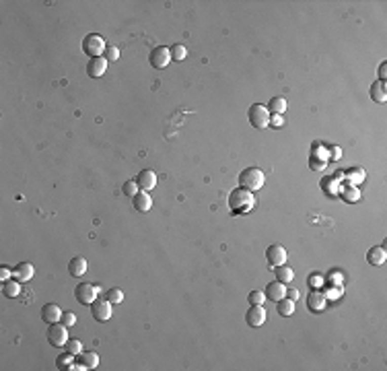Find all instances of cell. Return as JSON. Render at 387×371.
I'll return each mask as SVG.
<instances>
[{
	"mask_svg": "<svg viewBox=\"0 0 387 371\" xmlns=\"http://www.w3.org/2000/svg\"><path fill=\"white\" fill-rule=\"evenodd\" d=\"M255 204V198H253V192L245 190V188H235L231 194H229V208L235 216L239 214H247Z\"/></svg>",
	"mask_w": 387,
	"mask_h": 371,
	"instance_id": "obj_1",
	"label": "cell"
},
{
	"mask_svg": "<svg viewBox=\"0 0 387 371\" xmlns=\"http://www.w3.org/2000/svg\"><path fill=\"white\" fill-rule=\"evenodd\" d=\"M264 183H266V175L260 167H247L239 173V188L255 192V190L264 188Z\"/></svg>",
	"mask_w": 387,
	"mask_h": 371,
	"instance_id": "obj_2",
	"label": "cell"
},
{
	"mask_svg": "<svg viewBox=\"0 0 387 371\" xmlns=\"http://www.w3.org/2000/svg\"><path fill=\"white\" fill-rule=\"evenodd\" d=\"M270 112L266 105H260V103H253L247 112V118L251 122V126L257 128V130H264L266 126H270Z\"/></svg>",
	"mask_w": 387,
	"mask_h": 371,
	"instance_id": "obj_3",
	"label": "cell"
},
{
	"mask_svg": "<svg viewBox=\"0 0 387 371\" xmlns=\"http://www.w3.org/2000/svg\"><path fill=\"white\" fill-rule=\"evenodd\" d=\"M107 50L105 46V40L101 35H97V33H89L85 40H83V52L89 56V58H99L103 56Z\"/></svg>",
	"mask_w": 387,
	"mask_h": 371,
	"instance_id": "obj_4",
	"label": "cell"
},
{
	"mask_svg": "<svg viewBox=\"0 0 387 371\" xmlns=\"http://www.w3.org/2000/svg\"><path fill=\"white\" fill-rule=\"evenodd\" d=\"M46 336H48V343H50L52 347H56V349H62L64 345L68 343V328L64 326L62 322L50 324V326H48V332H46Z\"/></svg>",
	"mask_w": 387,
	"mask_h": 371,
	"instance_id": "obj_5",
	"label": "cell"
},
{
	"mask_svg": "<svg viewBox=\"0 0 387 371\" xmlns=\"http://www.w3.org/2000/svg\"><path fill=\"white\" fill-rule=\"evenodd\" d=\"M111 301L105 297V299H99L97 297L93 303H91V314H93V318L97 320V322H107V320H111V316H113V312H111Z\"/></svg>",
	"mask_w": 387,
	"mask_h": 371,
	"instance_id": "obj_6",
	"label": "cell"
},
{
	"mask_svg": "<svg viewBox=\"0 0 387 371\" xmlns=\"http://www.w3.org/2000/svg\"><path fill=\"white\" fill-rule=\"evenodd\" d=\"M148 60H150V66L157 68V70H163L169 66V62L173 60L171 58V50L165 48V46H157L150 54H148Z\"/></svg>",
	"mask_w": 387,
	"mask_h": 371,
	"instance_id": "obj_7",
	"label": "cell"
},
{
	"mask_svg": "<svg viewBox=\"0 0 387 371\" xmlns=\"http://www.w3.org/2000/svg\"><path fill=\"white\" fill-rule=\"evenodd\" d=\"M74 297H76L79 303L91 305L97 297H99V287L93 285V283H81V285H76V289H74Z\"/></svg>",
	"mask_w": 387,
	"mask_h": 371,
	"instance_id": "obj_8",
	"label": "cell"
},
{
	"mask_svg": "<svg viewBox=\"0 0 387 371\" xmlns=\"http://www.w3.org/2000/svg\"><path fill=\"white\" fill-rule=\"evenodd\" d=\"M266 318H268V314H266L264 305H251V307L247 309V314H245V322H247V326H251V328H260V326L266 322Z\"/></svg>",
	"mask_w": 387,
	"mask_h": 371,
	"instance_id": "obj_9",
	"label": "cell"
},
{
	"mask_svg": "<svg viewBox=\"0 0 387 371\" xmlns=\"http://www.w3.org/2000/svg\"><path fill=\"white\" fill-rule=\"evenodd\" d=\"M286 258H288V254H286V250H284L282 245H270L268 250H266V260H268V264H270L272 268L284 266V264H286Z\"/></svg>",
	"mask_w": 387,
	"mask_h": 371,
	"instance_id": "obj_10",
	"label": "cell"
},
{
	"mask_svg": "<svg viewBox=\"0 0 387 371\" xmlns=\"http://www.w3.org/2000/svg\"><path fill=\"white\" fill-rule=\"evenodd\" d=\"M107 70V60L105 56H99V58H89V64H87V75L91 79H99L103 77Z\"/></svg>",
	"mask_w": 387,
	"mask_h": 371,
	"instance_id": "obj_11",
	"label": "cell"
},
{
	"mask_svg": "<svg viewBox=\"0 0 387 371\" xmlns=\"http://www.w3.org/2000/svg\"><path fill=\"white\" fill-rule=\"evenodd\" d=\"M136 183H138L140 190L150 192L154 185H157V173H154L152 169H142V171L136 175Z\"/></svg>",
	"mask_w": 387,
	"mask_h": 371,
	"instance_id": "obj_12",
	"label": "cell"
},
{
	"mask_svg": "<svg viewBox=\"0 0 387 371\" xmlns=\"http://www.w3.org/2000/svg\"><path fill=\"white\" fill-rule=\"evenodd\" d=\"M33 264H29V262H21L13 268V276L17 278L19 283H29L31 278H33Z\"/></svg>",
	"mask_w": 387,
	"mask_h": 371,
	"instance_id": "obj_13",
	"label": "cell"
},
{
	"mask_svg": "<svg viewBox=\"0 0 387 371\" xmlns=\"http://www.w3.org/2000/svg\"><path fill=\"white\" fill-rule=\"evenodd\" d=\"M42 320L46 324H56V322H62V309L56 305V303H48L42 307Z\"/></svg>",
	"mask_w": 387,
	"mask_h": 371,
	"instance_id": "obj_14",
	"label": "cell"
},
{
	"mask_svg": "<svg viewBox=\"0 0 387 371\" xmlns=\"http://www.w3.org/2000/svg\"><path fill=\"white\" fill-rule=\"evenodd\" d=\"M264 295H266V299H268V301H274V303H276V301H280V299H284V297H286V285H282V283L274 281V283L266 285Z\"/></svg>",
	"mask_w": 387,
	"mask_h": 371,
	"instance_id": "obj_15",
	"label": "cell"
},
{
	"mask_svg": "<svg viewBox=\"0 0 387 371\" xmlns=\"http://www.w3.org/2000/svg\"><path fill=\"white\" fill-rule=\"evenodd\" d=\"M326 295L321 293L319 289H315L313 293H309V299H307V307L311 309V312H315V314H319V312H324L326 309Z\"/></svg>",
	"mask_w": 387,
	"mask_h": 371,
	"instance_id": "obj_16",
	"label": "cell"
},
{
	"mask_svg": "<svg viewBox=\"0 0 387 371\" xmlns=\"http://www.w3.org/2000/svg\"><path fill=\"white\" fill-rule=\"evenodd\" d=\"M385 260H387V252H385L383 245H375V247H371V250L367 252V262L371 266H383Z\"/></svg>",
	"mask_w": 387,
	"mask_h": 371,
	"instance_id": "obj_17",
	"label": "cell"
},
{
	"mask_svg": "<svg viewBox=\"0 0 387 371\" xmlns=\"http://www.w3.org/2000/svg\"><path fill=\"white\" fill-rule=\"evenodd\" d=\"M132 204H134V210H138V212H148V210L152 208V198L148 196V192L140 190V192L132 198Z\"/></svg>",
	"mask_w": 387,
	"mask_h": 371,
	"instance_id": "obj_18",
	"label": "cell"
},
{
	"mask_svg": "<svg viewBox=\"0 0 387 371\" xmlns=\"http://www.w3.org/2000/svg\"><path fill=\"white\" fill-rule=\"evenodd\" d=\"M369 95L375 103H385L387 101V85L383 81H377L371 85V91H369Z\"/></svg>",
	"mask_w": 387,
	"mask_h": 371,
	"instance_id": "obj_19",
	"label": "cell"
},
{
	"mask_svg": "<svg viewBox=\"0 0 387 371\" xmlns=\"http://www.w3.org/2000/svg\"><path fill=\"white\" fill-rule=\"evenodd\" d=\"M328 151H324V149H315L313 153H311V157H309V165L313 167V169H324L326 167V163H328Z\"/></svg>",
	"mask_w": 387,
	"mask_h": 371,
	"instance_id": "obj_20",
	"label": "cell"
},
{
	"mask_svg": "<svg viewBox=\"0 0 387 371\" xmlns=\"http://www.w3.org/2000/svg\"><path fill=\"white\" fill-rule=\"evenodd\" d=\"M76 363H81L85 369H95L97 365H99V355H97L95 351H83L81 355H79V361Z\"/></svg>",
	"mask_w": 387,
	"mask_h": 371,
	"instance_id": "obj_21",
	"label": "cell"
},
{
	"mask_svg": "<svg viewBox=\"0 0 387 371\" xmlns=\"http://www.w3.org/2000/svg\"><path fill=\"white\" fill-rule=\"evenodd\" d=\"M276 312H278V316H282V318H290V316L295 314V301L288 299V297L276 301Z\"/></svg>",
	"mask_w": 387,
	"mask_h": 371,
	"instance_id": "obj_22",
	"label": "cell"
},
{
	"mask_svg": "<svg viewBox=\"0 0 387 371\" xmlns=\"http://www.w3.org/2000/svg\"><path fill=\"white\" fill-rule=\"evenodd\" d=\"M21 285H23V283H19L15 276L9 278L7 283H3V293H5V297H9V299L19 297V295H21Z\"/></svg>",
	"mask_w": 387,
	"mask_h": 371,
	"instance_id": "obj_23",
	"label": "cell"
},
{
	"mask_svg": "<svg viewBox=\"0 0 387 371\" xmlns=\"http://www.w3.org/2000/svg\"><path fill=\"white\" fill-rule=\"evenodd\" d=\"M68 272H70V276H74V278L83 276V274L87 272V260H85L83 256L72 258V260H70V264H68Z\"/></svg>",
	"mask_w": 387,
	"mask_h": 371,
	"instance_id": "obj_24",
	"label": "cell"
},
{
	"mask_svg": "<svg viewBox=\"0 0 387 371\" xmlns=\"http://www.w3.org/2000/svg\"><path fill=\"white\" fill-rule=\"evenodd\" d=\"M276 281L282 283V285H288V283H293V278H295V272L293 268H288V266H276Z\"/></svg>",
	"mask_w": 387,
	"mask_h": 371,
	"instance_id": "obj_25",
	"label": "cell"
},
{
	"mask_svg": "<svg viewBox=\"0 0 387 371\" xmlns=\"http://www.w3.org/2000/svg\"><path fill=\"white\" fill-rule=\"evenodd\" d=\"M268 112L282 116V114L286 112V99H284V97H274V99L268 103Z\"/></svg>",
	"mask_w": 387,
	"mask_h": 371,
	"instance_id": "obj_26",
	"label": "cell"
},
{
	"mask_svg": "<svg viewBox=\"0 0 387 371\" xmlns=\"http://www.w3.org/2000/svg\"><path fill=\"white\" fill-rule=\"evenodd\" d=\"M72 363H74V355L68 353V351H64V353L56 359V367H58V369H70Z\"/></svg>",
	"mask_w": 387,
	"mask_h": 371,
	"instance_id": "obj_27",
	"label": "cell"
},
{
	"mask_svg": "<svg viewBox=\"0 0 387 371\" xmlns=\"http://www.w3.org/2000/svg\"><path fill=\"white\" fill-rule=\"evenodd\" d=\"M342 192V198L346 200V202H357L359 198H361V190L357 188V185H348V188H344V190H340Z\"/></svg>",
	"mask_w": 387,
	"mask_h": 371,
	"instance_id": "obj_28",
	"label": "cell"
},
{
	"mask_svg": "<svg viewBox=\"0 0 387 371\" xmlns=\"http://www.w3.org/2000/svg\"><path fill=\"white\" fill-rule=\"evenodd\" d=\"M64 351H68V353H72L74 357H79L81 353H83V343L79 338H68V343L64 345Z\"/></svg>",
	"mask_w": 387,
	"mask_h": 371,
	"instance_id": "obj_29",
	"label": "cell"
},
{
	"mask_svg": "<svg viewBox=\"0 0 387 371\" xmlns=\"http://www.w3.org/2000/svg\"><path fill=\"white\" fill-rule=\"evenodd\" d=\"M122 192H124L126 196H132V198H134V196H136V194L140 192V188H138V183H136V179H134V181H130V179H128V181H126V183L122 185Z\"/></svg>",
	"mask_w": 387,
	"mask_h": 371,
	"instance_id": "obj_30",
	"label": "cell"
},
{
	"mask_svg": "<svg viewBox=\"0 0 387 371\" xmlns=\"http://www.w3.org/2000/svg\"><path fill=\"white\" fill-rule=\"evenodd\" d=\"M169 50H171V58L177 60V62H181V60L187 58V50H185V46H181V44H175V46L169 48Z\"/></svg>",
	"mask_w": 387,
	"mask_h": 371,
	"instance_id": "obj_31",
	"label": "cell"
},
{
	"mask_svg": "<svg viewBox=\"0 0 387 371\" xmlns=\"http://www.w3.org/2000/svg\"><path fill=\"white\" fill-rule=\"evenodd\" d=\"M105 297L115 305V303H122L124 301V291L122 289H118V287H111L107 293H105Z\"/></svg>",
	"mask_w": 387,
	"mask_h": 371,
	"instance_id": "obj_32",
	"label": "cell"
},
{
	"mask_svg": "<svg viewBox=\"0 0 387 371\" xmlns=\"http://www.w3.org/2000/svg\"><path fill=\"white\" fill-rule=\"evenodd\" d=\"M247 301H249L251 305H264L266 295H264L262 291H251V293H249V297H247Z\"/></svg>",
	"mask_w": 387,
	"mask_h": 371,
	"instance_id": "obj_33",
	"label": "cell"
},
{
	"mask_svg": "<svg viewBox=\"0 0 387 371\" xmlns=\"http://www.w3.org/2000/svg\"><path fill=\"white\" fill-rule=\"evenodd\" d=\"M334 185H336V179H334V177H328V179L321 181V188H324V192H328V194H332V196L338 194V190L334 188Z\"/></svg>",
	"mask_w": 387,
	"mask_h": 371,
	"instance_id": "obj_34",
	"label": "cell"
},
{
	"mask_svg": "<svg viewBox=\"0 0 387 371\" xmlns=\"http://www.w3.org/2000/svg\"><path fill=\"white\" fill-rule=\"evenodd\" d=\"M120 58V50L115 48V46H107V50H105V60L107 62H115Z\"/></svg>",
	"mask_w": 387,
	"mask_h": 371,
	"instance_id": "obj_35",
	"label": "cell"
},
{
	"mask_svg": "<svg viewBox=\"0 0 387 371\" xmlns=\"http://www.w3.org/2000/svg\"><path fill=\"white\" fill-rule=\"evenodd\" d=\"M62 324L66 326V328L74 326V324H76V316H74L72 312H64V314H62Z\"/></svg>",
	"mask_w": 387,
	"mask_h": 371,
	"instance_id": "obj_36",
	"label": "cell"
},
{
	"mask_svg": "<svg viewBox=\"0 0 387 371\" xmlns=\"http://www.w3.org/2000/svg\"><path fill=\"white\" fill-rule=\"evenodd\" d=\"M9 278H13V268L11 266H0V283H7Z\"/></svg>",
	"mask_w": 387,
	"mask_h": 371,
	"instance_id": "obj_37",
	"label": "cell"
},
{
	"mask_svg": "<svg viewBox=\"0 0 387 371\" xmlns=\"http://www.w3.org/2000/svg\"><path fill=\"white\" fill-rule=\"evenodd\" d=\"M270 126H274V128H282L284 126V120H282L280 114H272L270 116Z\"/></svg>",
	"mask_w": 387,
	"mask_h": 371,
	"instance_id": "obj_38",
	"label": "cell"
},
{
	"mask_svg": "<svg viewBox=\"0 0 387 371\" xmlns=\"http://www.w3.org/2000/svg\"><path fill=\"white\" fill-rule=\"evenodd\" d=\"M309 285L313 289H321V285H324V278H321L319 274H313V276H309Z\"/></svg>",
	"mask_w": 387,
	"mask_h": 371,
	"instance_id": "obj_39",
	"label": "cell"
},
{
	"mask_svg": "<svg viewBox=\"0 0 387 371\" xmlns=\"http://www.w3.org/2000/svg\"><path fill=\"white\" fill-rule=\"evenodd\" d=\"M286 297H288V299H293V301H297V299L301 297V293H299V289L293 287V289H286Z\"/></svg>",
	"mask_w": 387,
	"mask_h": 371,
	"instance_id": "obj_40",
	"label": "cell"
},
{
	"mask_svg": "<svg viewBox=\"0 0 387 371\" xmlns=\"http://www.w3.org/2000/svg\"><path fill=\"white\" fill-rule=\"evenodd\" d=\"M379 77H381V81L385 83V79H387V64H385V62L379 66Z\"/></svg>",
	"mask_w": 387,
	"mask_h": 371,
	"instance_id": "obj_41",
	"label": "cell"
}]
</instances>
